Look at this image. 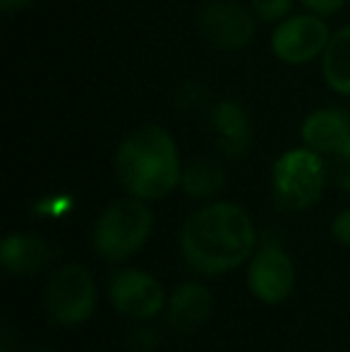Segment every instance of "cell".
I'll return each instance as SVG.
<instances>
[{
    "label": "cell",
    "instance_id": "cell-7",
    "mask_svg": "<svg viewBox=\"0 0 350 352\" xmlns=\"http://www.w3.org/2000/svg\"><path fill=\"white\" fill-rule=\"evenodd\" d=\"M108 300L120 316L144 324L164 314L168 292L149 271L120 269L108 278Z\"/></svg>",
    "mask_w": 350,
    "mask_h": 352
},
{
    "label": "cell",
    "instance_id": "cell-11",
    "mask_svg": "<svg viewBox=\"0 0 350 352\" xmlns=\"http://www.w3.org/2000/svg\"><path fill=\"white\" fill-rule=\"evenodd\" d=\"M211 127L226 158H240L252 144V118L243 103L221 98L211 106Z\"/></svg>",
    "mask_w": 350,
    "mask_h": 352
},
{
    "label": "cell",
    "instance_id": "cell-14",
    "mask_svg": "<svg viewBox=\"0 0 350 352\" xmlns=\"http://www.w3.org/2000/svg\"><path fill=\"white\" fill-rule=\"evenodd\" d=\"M226 187V170L219 161L195 158L182 166L180 190L190 199H214Z\"/></svg>",
    "mask_w": 350,
    "mask_h": 352
},
{
    "label": "cell",
    "instance_id": "cell-6",
    "mask_svg": "<svg viewBox=\"0 0 350 352\" xmlns=\"http://www.w3.org/2000/svg\"><path fill=\"white\" fill-rule=\"evenodd\" d=\"M331 36L327 19L307 10L276 24L271 34V51L285 65H307L324 56Z\"/></svg>",
    "mask_w": 350,
    "mask_h": 352
},
{
    "label": "cell",
    "instance_id": "cell-21",
    "mask_svg": "<svg viewBox=\"0 0 350 352\" xmlns=\"http://www.w3.org/2000/svg\"><path fill=\"white\" fill-rule=\"evenodd\" d=\"M34 0H0V10L8 14H14V12H22L32 5Z\"/></svg>",
    "mask_w": 350,
    "mask_h": 352
},
{
    "label": "cell",
    "instance_id": "cell-5",
    "mask_svg": "<svg viewBox=\"0 0 350 352\" xmlns=\"http://www.w3.org/2000/svg\"><path fill=\"white\" fill-rule=\"evenodd\" d=\"M98 305V287L82 264H65L51 276L43 290V309L51 324L63 329L85 326Z\"/></svg>",
    "mask_w": 350,
    "mask_h": 352
},
{
    "label": "cell",
    "instance_id": "cell-16",
    "mask_svg": "<svg viewBox=\"0 0 350 352\" xmlns=\"http://www.w3.org/2000/svg\"><path fill=\"white\" fill-rule=\"evenodd\" d=\"M250 8L257 14L259 22L278 24V22H283L285 17H290L293 0H250Z\"/></svg>",
    "mask_w": 350,
    "mask_h": 352
},
{
    "label": "cell",
    "instance_id": "cell-2",
    "mask_svg": "<svg viewBox=\"0 0 350 352\" xmlns=\"http://www.w3.org/2000/svg\"><path fill=\"white\" fill-rule=\"evenodd\" d=\"M113 166L122 190L137 199L159 201L180 187V151L173 135L161 125L130 132L118 146Z\"/></svg>",
    "mask_w": 350,
    "mask_h": 352
},
{
    "label": "cell",
    "instance_id": "cell-15",
    "mask_svg": "<svg viewBox=\"0 0 350 352\" xmlns=\"http://www.w3.org/2000/svg\"><path fill=\"white\" fill-rule=\"evenodd\" d=\"M322 74L329 89L350 96V24L341 27L322 56Z\"/></svg>",
    "mask_w": 350,
    "mask_h": 352
},
{
    "label": "cell",
    "instance_id": "cell-9",
    "mask_svg": "<svg viewBox=\"0 0 350 352\" xmlns=\"http://www.w3.org/2000/svg\"><path fill=\"white\" fill-rule=\"evenodd\" d=\"M257 14L238 0H211L199 12V32L221 51H240L257 34Z\"/></svg>",
    "mask_w": 350,
    "mask_h": 352
},
{
    "label": "cell",
    "instance_id": "cell-22",
    "mask_svg": "<svg viewBox=\"0 0 350 352\" xmlns=\"http://www.w3.org/2000/svg\"><path fill=\"white\" fill-rule=\"evenodd\" d=\"M24 352H53V350H48V348H29V350H24Z\"/></svg>",
    "mask_w": 350,
    "mask_h": 352
},
{
    "label": "cell",
    "instance_id": "cell-20",
    "mask_svg": "<svg viewBox=\"0 0 350 352\" xmlns=\"http://www.w3.org/2000/svg\"><path fill=\"white\" fill-rule=\"evenodd\" d=\"M309 12H317L322 17H331V14L341 12L348 5V0H300Z\"/></svg>",
    "mask_w": 350,
    "mask_h": 352
},
{
    "label": "cell",
    "instance_id": "cell-12",
    "mask_svg": "<svg viewBox=\"0 0 350 352\" xmlns=\"http://www.w3.org/2000/svg\"><path fill=\"white\" fill-rule=\"evenodd\" d=\"M300 140L324 158L333 156L350 140V116L338 108L312 111L300 125Z\"/></svg>",
    "mask_w": 350,
    "mask_h": 352
},
{
    "label": "cell",
    "instance_id": "cell-23",
    "mask_svg": "<svg viewBox=\"0 0 350 352\" xmlns=\"http://www.w3.org/2000/svg\"><path fill=\"white\" fill-rule=\"evenodd\" d=\"M91 352H98V350H91Z\"/></svg>",
    "mask_w": 350,
    "mask_h": 352
},
{
    "label": "cell",
    "instance_id": "cell-17",
    "mask_svg": "<svg viewBox=\"0 0 350 352\" xmlns=\"http://www.w3.org/2000/svg\"><path fill=\"white\" fill-rule=\"evenodd\" d=\"M329 173L343 192H350V140L333 156H329Z\"/></svg>",
    "mask_w": 350,
    "mask_h": 352
},
{
    "label": "cell",
    "instance_id": "cell-8",
    "mask_svg": "<svg viewBox=\"0 0 350 352\" xmlns=\"http://www.w3.org/2000/svg\"><path fill=\"white\" fill-rule=\"evenodd\" d=\"M298 271L281 242H264L248 261V287L262 305H283L295 290Z\"/></svg>",
    "mask_w": 350,
    "mask_h": 352
},
{
    "label": "cell",
    "instance_id": "cell-4",
    "mask_svg": "<svg viewBox=\"0 0 350 352\" xmlns=\"http://www.w3.org/2000/svg\"><path fill=\"white\" fill-rule=\"evenodd\" d=\"M327 187V161L322 153L303 144L281 153L271 170L274 199L285 211L312 209Z\"/></svg>",
    "mask_w": 350,
    "mask_h": 352
},
{
    "label": "cell",
    "instance_id": "cell-19",
    "mask_svg": "<svg viewBox=\"0 0 350 352\" xmlns=\"http://www.w3.org/2000/svg\"><path fill=\"white\" fill-rule=\"evenodd\" d=\"M331 235L338 245L348 247L350 250V209H343L333 216L331 221Z\"/></svg>",
    "mask_w": 350,
    "mask_h": 352
},
{
    "label": "cell",
    "instance_id": "cell-13",
    "mask_svg": "<svg viewBox=\"0 0 350 352\" xmlns=\"http://www.w3.org/2000/svg\"><path fill=\"white\" fill-rule=\"evenodd\" d=\"M53 250L41 235L34 232H10L0 245V264L8 274L29 278L46 269Z\"/></svg>",
    "mask_w": 350,
    "mask_h": 352
},
{
    "label": "cell",
    "instance_id": "cell-10",
    "mask_svg": "<svg viewBox=\"0 0 350 352\" xmlns=\"http://www.w3.org/2000/svg\"><path fill=\"white\" fill-rule=\"evenodd\" d=\"M164 314L171 329L180 331V333L201 329L214 314V292L204 283H180L168 295Z\"/></svg>",
    "mask_w": 350,
    "mask_h": 352
},
{
    "label": "cell",
    "instance_id": "cell-1",
    "mask_svg": "<svg viewBox=\"0 0 350 352\" xmlns=\"http://www.w3.org/2000/svg\"><path fill=\"white\" fill-rule=\"evenodd\" d=\"M177 242L195 274L223 276L250 261L257 250V228L240 204L211 201L185 218Z\"/></svg>",
    "mask_w": 350,
    "mask_h": 352
},
{
    "label": "cell",
    "instance_id": "cell-3",
    "mask_svg": "<svg viewBox=\"0 0 350 352\" xmlns=\"http://www.w3.org/2000/svg\"><path fill=\"white\" fill-rule=\"evenodd\" d=\"M151 232H154V213L149 209V201L127 195L111 201L98 213L91 228V245L103 261L120 264L135 256L149 242Z\"/></svg>",
    "mask_w": 350,
    "mask_h": 352
},
{
    "label": "cell",
    "instance_id": "cell-18",
    "mask_svg": "<svg viewBox=\"0 0 350 352\" xmlns=\"http://www.w3.org/2000/svg\"><path fill=\"white\" fill-rule=\"evenodd\" d=\"M159 348V333L149 326H140L130 333V350L135 352H154Z\"/></svg>",
    "mask_w": 350,
    "mask_h": 352
}]
</instances>
